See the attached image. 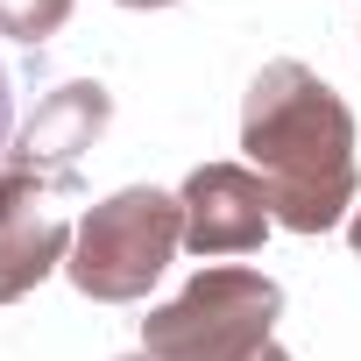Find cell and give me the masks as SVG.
I'll list each match as a JSON object with an SVG mask.
<instances>
[{
    "label": "cell",
    "instance_id": "cell-1",
    "mask_svg": "<svg viewBox=\"0 0 361 361\" xmlns=\"http://www.w3.org/2000/svg\"><path fill=\"white\" fill-rule=\"evenodd\" d=\"M248 170L269 185V213L290 234H326L354 206V114L305 64H262L241 106Z\"/></svg>",
    "mask_w": 361,
    "mask_h": 361
},
{
    "label": "cell",
    "instance_id": "cell-2",
    "mask_svg": "<svg viewBox=\"0 0 361 361\" xmlns=\"http://www.w3.org/2000/svg\"><path fill=\"white\" fill-rule=\"evenodd\" d=\"M283 312V290L262 269H199L170 305L142 319V354L156 361H255L269 347V326Z\"/></svg>",
    "mask_w": 361,
    "mask_h": 361
},
{
    "label": "cell",
    "instance_id": "cell-3",
    "mask_svg": "<svg viewBox=\"0 0 361 361\" xmlns=\"http://www.w3.org/2000/svg\"><path fill=\"white\" fill-rule=\"evenodd\" d=\"M177 241H185V206L170 192H156V185H128V192H114V199H99L85 213L64 269H71V283L85 298L128 305L170 269Z\"/></svg>",
    "mask_w": 361,
    "mask_h": 361
},
{
    "label": "cell",
    "instance_id": "cell-4",
    "mask_svg": "<svg viewBox=\"0 0 361 361\" xmlns=\"http://www.w3.org/2000/svg\"><path fill=\"white\" fill-rule=\"evenodd\" d=\"M64 192H71V177L8 156V170H0V305L29 298L71 255V220L57 206Z\"/></svg>",
    "mask_w": 361,
    "mask_h": 361
},
{
    "label": "cell",
    "instance_id": "cell-5",
    "mask_svg": "<svg viewBox=\"0 0 361 361\" xmlns=\"http://www.w3.org/2000/svg\"><path fill=\"white\" fill-rule=\"evenodd\" d=\"M177 206H185V248L192 255H248L276 227L269 185L248 163H199L185 177V192H177Z\"/></svg>",
    "mask_w": 361,
    "mask_h": 361
},
{
    "label": "cell",
    "instance_id": "cell-6",
    "mask_svg": "<svg viewBox=\"0 0 361 361\" xmlns=\"http://www.w3.org/2000/svg\"><path fill=\"white\" fill-rule=\"evenodd\" d=\"M106 114H114V99H106V85H92V78H78V85H57L43 106H36V121L22 128V163H36V170H57V177H71V163L99 142V128H106Z\"/></svg>",
    "mask_w": 361,
    "mask_h": 361
},
{
    "label": "cell",
    "instance_id": "cell-7",
    "mask_svg": "<svg viewBox=\"0 0 361 361\" xmlns=\"http://www.w3.org/2000/svg\"><path fill=\"white\" fill-rule=\"evenodd\" d=\"M71 22V0H0V36L15 43H50Z\"/></svg>",
    "mask_w": 361,
    "mask_h": 361
},
{
    "label": "cell",
    "instance_id": "cell-8",
    "mask_svg": "<svg viewBox=\"0 0 361 361\" xmlns=\"http://www.w3.org/2000/svg\"><path fill=\"white\" fill-rule=\"evenodd\" d=\"M8 135H15V92H8V71H0V170H8Z\"/></svg>",
    "mask_w": 361,
    "mask_h": 361
},
{
    "label": "cell",
    "instance_id": "cell-9",
    "mask_svg": "<svg viewBox=\"0 0 361 361\" xmlns=\"http://www.w3.org/2000/svg\"><path fill=\"white\" fill-rule=\"evenodd\" d=\"M255 361H290V354H283V347H276V340H269V347H262V354H255Z\"/></svg>",
    "mask_w": 361,
    "mask_h": 361
},
{
    "label": "cell",
    "instance_id": "cell-10",
    "mask_svg": "<svg viewBox=\"0 0 361 361\" xmlns=\"http://www.w3.org/2000/svg\"><path fill=\"white\" fill-rule=\"evenodd\" d=\"M347 241H354V255H361V206H354V227H347Z\"/></svg>",
    "mask_w": 361,
    "mask_h": 361
},
{
    "label": "cell",
    "instance_id": "cell-11",
    "mask_svg": "<svg viewBox=\"0 0 361 361\" xmlns=\"http://www.w3.org/2000/svg\"><path fill=\"white\" fill-rule=\"evenodd\" d=\"M121 8H170V0H121Z\"/></svg>",
    "mask_w": 361,
    "mask_h": 361
},
{
    "label": "cell",
    "instance_id": "cell-12",
    "mask_svg": "<svg viewBox=\"0 0 361 361\" xmlns=\"http://www.w3.org/2000/svg\"><path fill=\"white\" fill-rule=\"evenodd\" d=\"M128 361H156V354H128Z\"/></svg>",
    "mask_w": 361,
    "mask_h": 361
}]
</instances>
